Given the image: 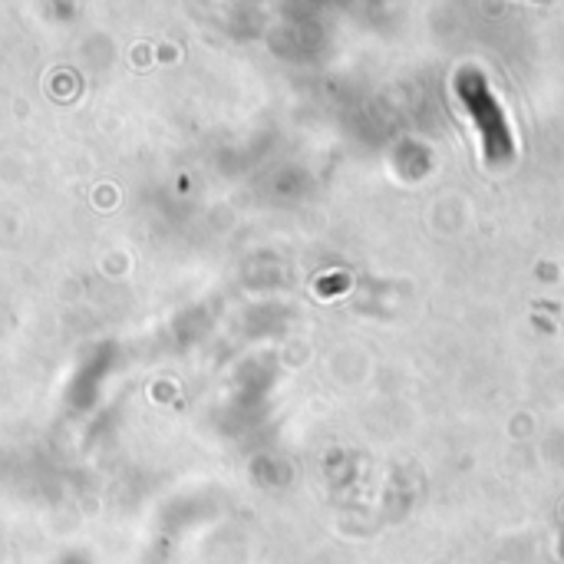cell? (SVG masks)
Listing matches in <instances>:
<instances>
[{
  "label": "cell",
  "instance_id": "6da1fadb",
  "mask_svg": "<svg viewBox=\"0 0 564 564\" xmlns=\"http://www.w3.org/2000/svg\"><path fill=\"white\" fill-rule=\"evenodd\" d=\"M459 93H463L466 106L479 116V129H482V139H486L489 155H509L512 152V135H509L506 119H502L492 93L486 89L482 76H469L466 83H459Z\"/></svg>",
  "mask_w": 564,
  "mask_h": 564
}]
</instances>
